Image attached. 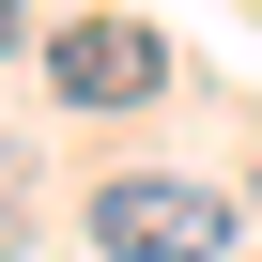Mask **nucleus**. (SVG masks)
<instances>
[{"label":"nucleus","instance_id":"nucleus-2","mask_svg":"<svg viewBox=\"0 0 262 262\" xmlns=\"http://www.w3.org/2000/svg\"><path fill=\"white\" fill-rule=\"evenodd\" d=\"M170 77V47L139 31V16H77V31H47V93L62 108H139Z\"/></svg>","mask_w":262,"mask_h":262},{"label":"nucleus","instance_id":"nucleus-4","mask_svg":"<svg viewBox=\"0 0 262 262\" xmlns=\"http://www.w3.org/2000/svg\"><path fill=\"white\" fill-rule=\"evenodd\" d=\"M16 31H31V16H16V0H0V47H16Z\"/></svg>","mask_w":262,"mask_h":262},{"label":"nucleus","instance_id":"nucleus-1","mask_svg":"<svg viewBox=\"0 0 262 262\" xmlns=\"http://www.w3.org/2000/svg\"><path fill=\"white\" fill-rule=\"evenodd\" d=\"M93 247H108V262H216V247H231V201H216V185H170V170H123V185L93 201Z\"/></svg>","mask_w":262,"mask_h":262},{"label":"nucleus","instance_id":"nucleus-3","mask_svg":"<svg viewBox=\"0 0 262 262\" xmlns=\"http://www.w3.org/2000/svg\"><path fill=\"white\" fill-rule=\"evenodd\" d=\"M31 231V170H16V139H0V247Z\"/></svg>","mask_w":262,"mask_h":262}]
</instances>
